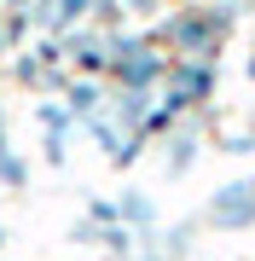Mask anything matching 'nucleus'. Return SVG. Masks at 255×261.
<instances>
[{"label": "nucleus", "instance_id": "f257e3e1", "mask_svg": "<svg viewBox=\"0 0 255 261\" xmlns=\"http://www.w3.org/2000/svg\"><path fill=\"white\" fill-rule=\"evenodd\" d=\"M238 18H244V6L238 0H197V6H180L168 12L157 29H151V41L168 58H203V64H220V41L238 29Z\"/></svg>", "mask_w": 255, "mask_h": 261}, {"label": "nucleus", "instance_id": "f03ea898", "mask_svg": "<svg viewBox=\"0 0 255 261\" xmlns=\"http://www.w3.org/2000/svg\"><path fill=\"white\" fill-rule=\"evenodd\" d=\"M220 87V64H203V58H168V70H162L157 82V111L168 122H186L209 111V99H215Z\"/></svg>", "mask_w": 255, "mask_h": 261}, {"label": "nucleus", "instance_id": "7ed1b4c3", "mask_svg": "<svg viewBox=\"0 0 255 261\" xmlns=\"http://www.w3.org/2000/svg\"><path fill=\"white\" fill-rule=\"evenodd\" d=\"M162 70H168V53L157 47L151 35H139V29H128V35H110V87H139V93H157Z\"/></svg>", "mask_w": 255, "mask_h": 261}, {"label": "nucleus", "instance_id": "20e7f679", "mask_svg": "<svg viewBox=\"0 0 255 261\" xmlns=\"http://www.w3.org/2000/svg\"><path fill=\"white\" fill-rule=\"evenodd\" d=\"M197 221L209 226V232H255V174H232V180H220L215 192H209V203Z\"/></svg>", "mask_w": 255, "mask_h": 261}, {"label": "nucleus", "instance_id": "39448f33", "mask_svg": "<svg viewBox=\"0 0 255 261\" xmlns=\"http://www.w3.org/2000/svg\"><path fill=\"white\" fill-rule=\"evenodd\" d=\"M58 58H64L70 75H104V64H110V35L93 23L70 29V35H58Z\"/></svg>", "mask_w": 255, "mask_h": 261}, {"label": "nucleus", "instance_id": "423d86ee", "mask_svg": "<svg viewBox=\"0 0 255 261\" xmlns=\"http://www.w3.org/2000/svg\"><path fill=\"white\" fill-rule=\"evenodd\" d=\"M151 111H157V93H139V87H110L104 93V116L139 145L151 140Z\"/></svg>", "mask_w": 255, "mask_h": 261}, {"label": "nucleus", "instance_id": "0eeeda50", "mask_svg": "<svg viewBox=\"0 0 255 261\" xmlns=\"http://www.w3.org/2000/svg\"><path fill=\"white\" fill-rule=\"evenodd\" d=\"M203 140L209 134L197 122H174V128L162 134V180H186L191 168H197V157H203Z\"/></svg>", "mask_w": 255, "mask_h": 261}, {"label": "nucleus", "instance_id": "6e6552de", "mask_svg": "<svg viewBox=\"0 0 255 261\" xmlns=\"http://www.w3.org/2000/svg\"><path fill=\"white\" fill-rule=\"evenodd\" d=\"M29 116H35V128H41V151H47V163H58V168H64V163H70V140H76V116H70L58 99L35 105Z\"/></svg>", "mask_w": 255, "mask_h": 261}, {"label": "nucleus", "instance_id": "1a4fd4ad", "mask_svg": "<svg viewBox=\"0 0 255 261\" xmlns=\"http://www.w3.org/2000/svg\"><path fill=\"white\" fill-rule=\"evenodd\" d=\"M76 128L87 134V140H93L99 151H104V163H110V168H133V163H139V140H128V134L122 128H116V122L110 116H104V111H93V116H87V122H76Z\"/></svg>", "mask_w": 255, "mask_h": 261}, {"label": "nucleus", "instance_id": "9d476101", "mask_svg": "<svg viewBox=\"0 0 255 261\" xmlns=\"http://www.w3.org/2000/svg\"><path fill=\"white\" fill-rule=\"evenodd\" d=\"M116 226H128L133 238H151L157 226H162V209H157V197H151V192H139V186H128L122 197H116Z\"/></svg>", "mask_w": 255, "mask_h": 261}, {"label": "nucleus", "instance_id": "9b49d317", "mask_svg": "<svg viewBox=\"0 0 255 261\" xmlns=\"http://www.w3.org/2000/svg\"><path fill=\"white\" fill-rule=\"evenodd\" d=\"M58 105H64L76 122H87L93 111H104V75H70V82H64V99H58Z\"/></svg>", "mask_w": 255, "mask_h": 261}, {"label": "nucleus", "instance_id": "f8f14e48", "mask_svg": "<svg viewBox=\"0 0 255 261\" xmlns=\"http://www.w3.org/2000/svg\"><path fill=\"white\" fill-rule=\"evenodd\" d=\"M197 226H203V221L157 226V232H151V250H157V255H168V261H191V250H197Z\"/></svg>", "mask_w": 255, "mask_h": 261}, {"label": "nucleus", "instance_id": "ddd939ff", "mask_svg": "<svg viewBox=\"0 0 255 261\" xmlns=\"http://www.w3.org/2000/svg\"><path fill=\"white\" fill-rule=\"evenodd\" d=\"M215 151L249 157V151H255V122H226V128H215Z\"/></svg>", "mask_w": 255, "mask_h": 261}, {"label": "nucleus", "instance_id": "4468645a", "mask_svg": "<svg viewBox=\"0 0 255 261\" xmlns=\"http://www.w3.org/2000/svg\"><path fill=\"white\" fill-rule=\"evenodd\" d=\"M0 186H6V192H23L29 186V157H23V151H0Z\"/></svg>", "mask_w": 255, "mask_h": 261}, {"label": "nucleus", "instance_id": "2eb2a0df", "mask_svg": "<svg viewBox=\"0 0 255 261\" xmlns=\"http://www.w3.org/2000/svg\"><path fill=\"white\" fill-rule=\"evenodd\" d=\"M87 221H99V226H116V197H87Z\"/></svg>", "mask_w": 255, "mask_h": 261}, {"label": "nucleus", "instance_id": "dca6fc26", "mask_svg": "<svg viewBox=\"0 0 255 261\" xmlns=\"http://www.w3.org/2000/svg\"><path fill=\"white\" fill-rule=\"evenodd\" d=\"M133 261H168V255H157V250H133Z\"/></svg>", "mask_w": 255, "mask_h": 261}, {"label": "nucleus", "instance_id": "f3484780", "mask_svg": "<svg viewBox=\"0 0 255 261\" xmlns=\"http://www.w3.org/2000/svg\"><path fill=\"white\" fill-rule=\"evenodd\" d=\"M6 145H12V140H6V111H0V151H6Z\"/></svg>", "mask_w": 255, "mask_h": 261}, {"label": "nucleus", "instance_id": "a211bd4d", "mask_svg": "<svg viewBox=\"0 0 255 261\" xmlns=\"http://www.w3.org/2000/svg\"><path fill=\"white\" fill-rule=\"evenodd\" d=\"M244 75H249V82H255V53H249V58H244Z\"/></svg>", "mask_w": 255, "mask_h": 261}, {"label": "nucleus", "instance_id": "6ab92c4d", "mask_svg": "<svg viewBox=\"0 0 255 261\" xmlns=\"http://www.w3.org/2000/svg\"><path fill=\"white\" fill-rule=\"evenodd\" d=\"M0 250H6V226H0Z\"/></svg>", "mask_w": 255, "mask_h": 261}, {"label": "nucleus", "instance_id": "aec40b11", "mask_svg": "<svg viewBox=\"0 0 255 261\" xmlns=\"http://www.w3.org/2000/svg\"><path fill=\"white\" fill-rule=\"evenodd\" d=\"M0 53H6V41H0Z\"/></svg>", "mask_w": 255, "mask_h": 261}]
</instances>
